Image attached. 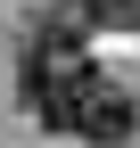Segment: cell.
<instances>
[{
    "mask_svg": "<svg viewBox=\"0 0 140 148\" xmlns=\"http://www.w3.org/2000/svg\"><path fill=\"white\" fill-rule=\"evenodd\" d=\"M25 107L41 115V132H66V140H82V115H91V99L107 82L91 74V49H82V33L74 25H49V33H33V49H25Z\"/></svg>",
    "mask_w": 140,
    "mask_h": 148,
    "instance_id": "6da1fadb",
    "label": "cell"
},
{
    "mask_svg": "<svg viewBox=\"0 0 140 148\" xmlns=\"http://www.w3.org/2000/svg\"><path fill=\"white\" fill-rule=\"evenodd\" d=\"M82 140H99V148L132 140V99H124V90H99V99H91V115H82Z\"/></svg>",
    "mask_w": 140,
    "mask_h": 148,
    "instance_id": "7a4b0ae2",
    "label": "cell"
},
{
    "mask_svg": "<svg viewBox=\"0 0 140 148\" xmlns=\"http://www.w3.org/2000/svg\"><path fill=\"white\" fill-rule=\"evenodd\" d=\"M82 25L115 33V25H140V0H82Z\"/></svg>",
    "mask_w": 140,
    "mask_h": 148,
    "instance_id": "3957f363",
    "label": "cell"
}]
</instances>
